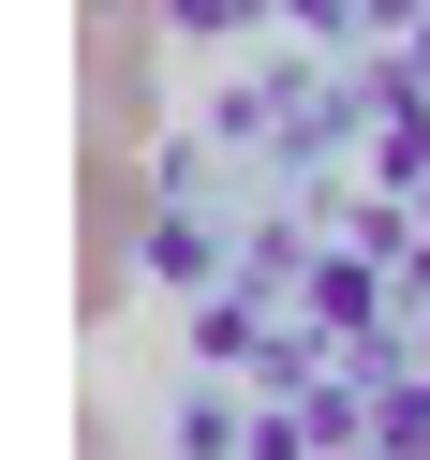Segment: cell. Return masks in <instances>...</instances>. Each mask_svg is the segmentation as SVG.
<instances>
[{"mask_svg":"<svg viewBox=\"0 0 430 460\" xmlns=\"http://www.w3.org/2000/svg\"><path fill=\"white\" fill-rule=\"evenodd\" d=\"M149 238V164L134 149H75V327H104Z\"/></svg>","mask_w":430,"mask_h":460,"instance_id":"obj_2","label":"cell"},{"mask_svg":"<svg viewBox=\"0 0 430 460\" xmlns=\"http://www.w3.org/2000/svg\"><path fill=\"white\" fill-rule=\"evenodd\" d=\"M163 119V0H75V149L149 164Z\"/></svg>","mask_w":430,"mask_h":460,"instance_id":"obj_1","label":"cell"}]
</instances>
